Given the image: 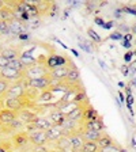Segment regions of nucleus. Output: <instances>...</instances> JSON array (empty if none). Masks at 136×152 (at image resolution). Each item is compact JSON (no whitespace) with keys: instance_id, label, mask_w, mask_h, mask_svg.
<instances>
[{"instance_id":"nucleus-1","label":"nucleus","mask_w":136,"mask_h":152,"mask_svg":"<svg viewBox=\"0 0 136 152\" xmlns=\"http://www.w3.org/2000/svg\"><path fill=\"white\" fill-rule=\"evenodd\" d=\"M51 72V68L48 66V64L44 63H37L34 65L26 68L25 71V79L32 80V79H38V77H44L48 76Z\"/></svg>"},{"instance_id":"nucleus-2","label":"nucleus","mask_w":136,"mask_h":152,"mask_svg":"<svg viewBox=\"0 0 136 152\" xmlns=\"http://www.w3.org/2000/svg\"><path fill=\"white\" fill-rule=\"evenodd\" d=\"M25 84H26V87H30L33 90L42 91V92L52 88V80L49 75L44 76V77H38V79H32V80L25 79Z\"/></svg>"},{"instance_id":"nucleus-3","label":"nucleus","mask_w":136,"mask_h":152,"mask_svg":"<svg viewBox=\"0 0 136 152\" xmlns=\"http://www.w3.org/2000/svg\"><path fill=\"white\" fill-rule=\"evenodd\" d=\"M0 79L8 82L10 84H14V83H19L25 79V72H19V71L6 66L3 69H0Z\"/></svg>"},{"instance_id":"nucleus-4","label":"nucleus","mask_w":136,"mask_h":152,"mask_svg":"<svg viewBox=\"0 0 136 152\" xmlns=\"http://www.w3.org/2000/svg\"><path fill=\"white\" fill-rule=\"evenodd\" d=\"M27 94V87L25 84V79L19 83H14V84L10 86L7 94L4 95L3 98H23L25 95Z\"/></svg>"},{"instance_id":"nucleus-5","label":"nucleus","mask_w":136,"mask_h":152,"mask_svg":"<svg viewBox=\"0 0 136 152\" xmlns=\"http://www.w3.org/2000/svg\"><path fill=\"white\" fill-rule=\"evenodd\" d=\"M29 141L34 144L35 147H42L48 142V134L46 130H40V129H30L27 133Z\"/></svg>"},{"instance_id":"nucleus-6","label":"nucleus","mask_w":136,"mask_h":152,"mask_svg":"<svg viewBox=\"0 0 136 152\" xmlns=\"http://www.w3.org/2000/svg\"><path fill=\"white\" fill-rule=\"evenodd\" d=\"M68 71H70V65L61 64V65H57V66H54L53 69H51L49 76H51V79L53 82L64 83L67 79V75H68Z\"/></svg>"},{"instance_id":"nucleus-7","label":"nucleus","mask_w":136,"mask_h":152,"mask_svg":"<svg viewBox=\"0 0 136 152\" xmlns=\"http://www.w3.org/2000/svg\"><path fill=\"white\" fill-rule=\"evenodd\" d=\"M3 109H7L14 113H19L22 109H26V104L22 98H3Z\"/></svg>"},{"instance_id":"nucleus-8","label":"nucleus","mask_w":136,"mask_h":152,"mask_svg":"<svg viewBox=\"0 0 136 152\" xmlns=\"http://www.w3.org/2000/svg\"><path fill=\"white\" fill-rule=\"evenodd\" d=\"M46 134H48V141L56 142L57 140H60L65 134V132H64V128L61 125H52V128H49L46 130Z\"/></svg>"},{"instance_id":"nucleus-9","label":"nucleus","mask_w":136,"mask_h":152,"mask_svg":"<svg viewBox=\"0 0 136 152\" xmlns=\"http://www.w3.org/2000/svg\"><path fill=\"white\" fill-rule=\"evenodd\" d=\"M8 25H10V34L11 35L22 34V33L26 31V28H27L22 19H16V18L14 19V20H11Z\"/></svg>"},{"instance_id":"nucleus-10","label":"nucleus","mask_w":136,"mask_h":152,"mask_svg":"<svg viewBox=\"0 0 136 152\" xmlns=\"http://www.w3.org/2000/svg\"><path fill=\"white\" fill-rule=\"evenodd\" d=\"M15 121H16V113L10 111V110H7V109L0 110V124H1V125L11 126Z\"/></svg>"},{"instance_id":"nucleus-11","label":"nucleus","mask_w":136,"mask_h":152,"mask_svg":"<svg viewBox=\"0 0 136 152\" xmlns=\"http://www.w3.org/2000/svg\"><path fill=\"white\" fill-rule=\"evenodd\" d=\"M79 80H80L79 69H78L75 65H70V71H68V75H67V79L64 83H67V84L71 87V86L79 84Z\"/></svg>"},{"instance_id":"nucleus-12","label":"nucleus","mask_w":136,"mask_h":152,"mask_svg":"<svg viewBox=\"0 0 136 152\" xmlns=\"http://www.w3.org/2000/svg\"><path fill=\"white\" fill-rule=\"evenodd\" d=\"M79 133L82 134L85 141H94V142L98 141V140L101 139V136L104 134V132H97V130L86 129V128H82V130H80Z\"/></svg>"},{"instance_id":"nucleus-13","label":"nucleus","mask_w":136,"mask_h":152,"mask_svg":"<svg viewBox=\"0 0 136 152\" xmlns=\"http://www.w3.org/2000/svg\"><path fill=\"white\" fill-rule=\"evenodd\" d=\"M16 118H18V121H21L22 124H26V122L32 124L37 117H35V114L33 113V111H30L27 107H26V109H22L19 113H16Z\"/></svg>"},{"instance_id":"nucleus-14","label":"nucleus","mask_w":136,"mask_h":152,"mask_svg":"<svg viewBox=\"0 0 136 152\" xmlns=\"http://www.w3.org/2000/svg\"><path fill=\"white\" fill-rule=\"evenodd\" d=\"M71 148L74 149V152H82L83 144H85V140H83L82 134L79 132L71 134Z\"/></svg>"},{"instance_id":"nucleus-15","label":"nucleus","mask_w":136,"mask_h":152,"mask_svg":"<svg viewBox=\"0 0 136 152\" xmlns=\"http://www.w3.org/2000/svg\"><path fill=\"white\" fill-rule=\"evenodd\" d=\"M85 113H86V106L83 103H79L78 106H76L75 110L67 117V120L72 121V122H79V121L82 120V117L85 115Z\"/></svg>"},{"instance_id":"nucleus-16","label":"nucleus","mask_w":136,"mask_h":152,"mask_svg":"<svg viewBox=\"0 0 136 152\" xmlns=\"http://www.w3.org/2000/svg\"><path fill=\"white\" fill-rule=\"evenodd\" d=\"M32 129H40V130H48L49 128H52V122L48 118H41L38 117L30 124Z\"/></svg>"},{"instance_id":"nucleus-17","label":"nucleus","mask_w":136,"mask_h":152,"mask_svg":"<svg viewBox=\"0 0 136 152\" xmlns=\"http://www.w3.org/2000/svg\"><path fill=\"white\" fill-rule=\"evenodd\" d=\"M48 120L52 122V125H63L65 122L67 118L64 117L61 111L59 109H54V110L49 111V115H48Z\"/></svg>"},{"instance_id":"nucleus-18","label":"nucleus","mask_w":136,"mask_h":152,"mask_svg":"<svg viewBox=\"0 0 136 152\" xmlns=\"http://www.w3.org/2000/svg\"><path fill=\"white\" fill-rule=\"evenodd\" d=\"M83 128L91 129V130H97V132H102V130H104V122L101 121V118H90V120L86 121Z\"/></svg>"},{"instance_id":"nucleus-19","label":"nucleus","mask_w":136,"mask_h":152,"mask_svg":"<svg viewBox=\"0 0 136 152\" xmlns=\"http://www.w3.org/2000/svg\"><path fill=\"white\" fill-rule=\"evenodd\" d=\"M0 54L6 57L8 61L16 60V58L21 57V52H19L18 49H15V48H3L1 52H0Z\"/></svg>"},{"instance_id":"nucleus-20","label":"nucleus","mask_w":136,"mask_h":152,"mask_svg":"<svg viewBox=\"0 0 136 152\" xmlns=\"http://www.w3.org/2000/svg\"><path fill=\"white\" fill-rule=\"evenodd\" d=\"M14 19H15V11L6 4V7H3L0 10V20H4V22L10 23Z\"/></svg>"},{"instance_id":"nucleus-21","label":"nucleus","mask_w":136,"mask_h":152,"mask_svg":"<svg viewBox=\"0 0 136 152\" xmlns=\"http://www.w3.org/2000/svg\"><path fill=\"white\" fill-rule=\"evenodd\" d=\"M80 102H76V101H72V102H68V103H65L64 104V106H61L60 109H59V110L61 111V114H63L64 117H68V115H70L71 113H72L74 110H75L76 109V106H78V104H79Z\"/></svg>"},{"instance_id":"nucleus-22","label":"nucleus","mask_w":136,"mask_h":152,"mask_svg":"<svg viewBox=\"0 0 136 152\" xmlns=\"http://www.w3.org/2000/svg\"><path fill=\"white\" fill-rule=\"evenodd\" d=\"M12 141H14V144H15L16 147H23V145H26V144H27V141H29L27 133H23V132L16 133L15 136L12 137Z\"/></svg>"},{"instance_id":"nucleus-23","label":"nucleus","mask_w":136,"mask_h":152,"mask_svg":"<svg viewBox=\"0 0 136 152\" xmlns=\"http://www.w3.org/2000/svg\"><path fill=\"white\" fill-rule=\"evenodd\" d=\"M97 144H98L99 149H101V148H106V147L113 145L114 141H113V139H112V137L109 136L108 133H105V132H104V134H102L101 139H99L98 141H97Z\"/></svg>"},{"instance_id":"nucleus-24","label":"nucleus","mask_w":136,"mask_h":152,"mask_svg":"<svg viewBox=\"0 0 136 152\" xmlns=\"http://www.w3.org/2000/svg\"><path fill=\"white\" fill-rule=\"evenodd\" d=\"M56 147L59 151H64V149H67V148H71V137L64 134L60 140L56 141Z\"/></svg>"},{"instance_id":"nucleus-25","label":"nucleus","mask_w":136,"mask_h":152,"mask_svg":"<svg viewBox=\"0 0 136 152\" xmlns=\"http://www.w3.org/2000/svg\"><path fill=\"white\" fill-rule=\"evenodd\" d=\"M21 61L23 63V65L26 66V68H29V66H32V65H34V64H37L38 63V60L35 58V57H33L30 53H23V54H21Z\"/></svg>"},{"instance_id":"nucleus-26","label":"nucleus","mask_w":136,"mask_h":152,"mask_svg":"<svg viewBox=\"0 0 136 152\" xmlns=\"http://www.w3.org/2000/svg\"><path fill=\"white\" fill-rule=\"evenodd\" d=\"M33 3H34L38 14L48 12V11L51 10V7H52V3H49V1H33Z\"/></svg>"},{"instance_id":"nucleus-27","label":"nucleus","mask_w":136,"mask_h":152,"mask_svg":"<svg viewBox=\"0 0 136 152\" xmlns=\"http://www.w3.org/2000/svg\"><path fill=\"white\" fill-rule=\"evenodd\" d=\"M7 66H8V68H11V69L19 71V72H25V71H26V66L23 65V63L21 61V58H16V60L10 61Z\"/></svg>"},{"instance_id":"nucleus-28","label":"nucleus","mask_w":136,"mask_h":152,"mask_svg":"<svg viewBox=\"0 0 136 152\" xmlns=\"http://www.w3.org/2000/svg\"><path fill=\"white\" fill-rule=\"evenodd\" d=\"M82 152H99V147L94 141H85Z\"/></svg>"},{"instance_id":"nucleus-29","label":"nucleus","mask_w":136,"mask_h":152,"mask_svg":"<svg viewBox=\"0 0 136 152\" xmlns=\"http://www.w3.org/2000/svg\"><path fill=\"white\" fill-rule=\"evenodd\" d=\"M6 35H11L10 34V25L8 22L0 20V37H6Z\"/></svg>"},{"instance_id":"nucleus-30","label":"nucleus","mask_w":136,"mask_h":152,"mask_svg":"<svg viewBox=\"0 0 136 152\" xmlns=\"http://www.w3.org/2000/svg\"><path fill=\"white\" fill-rule=\"evenodd\" d=\"M10 83L8 82H6V80H3V79H0V98H3L4 95L7 94V91H8V88H10Z\"/></svg>"},{"instance_id":"nucleus-31","label":"nucleus","mask_w":136,"mask_h":152,"mask_svg":"<svg viewBox=\"0 0 136 152\" xmlns=\"http://www.w3.org/2000/svg\"><path fill=\"white\" fill-rule=\"evenodd\" d=\"M121 147L117 145V144H113V145L110 147H106V148H101L99 149V152H121Z\"/></svg>"},{"instance_id":"nucleus-32","label":"nucleus","mask_w":136,"mask_h":152,"mask_svg":"<svg viewBox=\"0 0 136 152\" xmlns=\"http://www.w3.org/2000/svg\"><path fill=\"white\" fill-rule=\"evenodd\" d=\"M40 99H41V101H51V99H52V92L49 91V90L44 91L41 94V96H40Z\"/></svg>"},{"instance_id":"nucleus-33","label":"nucleus","mask_w":136,"mask_h":152,"mask_svg":"<svg viewBox=\"0 0 136 152\" xmlns=\"http://www.w3.org/2000/svg\"><path fill=\"white\" fill-rule=\"evenodd\" d=\"M8 63H10V61L7 60L6 57L0 54V69H3V68H6V66L8 65Z\"/></svg>"},{"instance_id":"nucleus-34","label":"nucleus","mask_w":136,"mask_h":152,"mask_svg":"<svg viewBox=\"0 0 136 152\" xmlns=\"http://www.w3.org/2000/svg\"><path fill=\"white\" fill-rule=\"evenodd\" d=\"M33 152H49V151L45 148V145H42V147H35V148L33 149Z\"/></svg>"},{"instance_id":"nucleus-35","label":"nucleus","mask_w":136,"mask_h":152,"mask_svg":"<svg viewBox=\"0 0 136 152\" xmlns=\"http://www.w3.org/2000/svg\"><path fill=\"white\" fill-rule=\"evenodd\" d=\"M3 7H6V1H1V0H0V10L3 8Z\"/></svg>"},{"instance_id":"nucleus-36","label":"nucleus","mask_w":136,"mask_h":152,"mask_svg":"<svg viewBox=\"0 0 136 152\" xmlns=\"http://www.w3.org/2000/svg\"><path fill=\"white\" fill-rule=\"evenodd\" d=\"M0 152H7L6 149H3V148H0Z\"/></svg>"}]
</instances>
